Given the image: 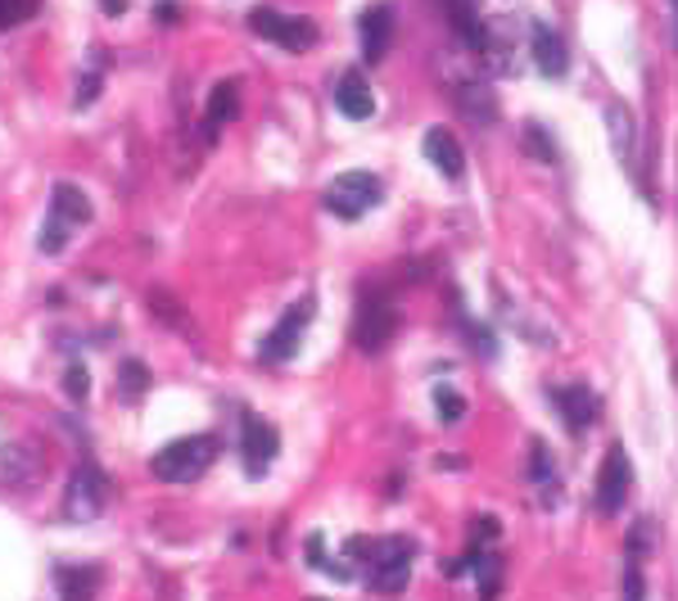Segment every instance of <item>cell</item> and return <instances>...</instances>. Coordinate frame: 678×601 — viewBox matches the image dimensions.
Segmentation results:
<instances>
[{
	"mask_svg": "<svg viewBox=\"0 0 678 601\" xmlns=\"http://www.w3.org/2000/svg\"><path fill=\"white\" fill-rule=\"evenodd\" d=\"M412 552L417 543L393 533V539H349L345 557H349V570H362L367 588L389 597V592H402L407 574H412Z\"/></svg>",
	"mask_w": 678,
	"mask_h": 601,
	"instance_id": "6da1fadb",
	"label": "cell"
},
{
	"mask_svg": "<svg viewBox=\"0 0 678 601\" xmlns=\"http://www.w3.org/2000/svg\"><path fill=\"white\" fill-rule=\"evenodd\" d=\"M218 452H222L218 434H186V439H172L168 448H159L150 457V471L163 484H195L218 461Z\"/></svg>",
	"mask_w": 678,
	"mask_h": 601,
	"instance_id": "7a4b0ae2",
	"label": "cell"
},
{
	"mask_svg": "<svg viewBox=\"0 0 678 601\" xmlns=\"http://www.w3.org/2000/svg\"><path fill=\"white\" fill-rule=\"evenodd\" d=\"M385 199V186H380V177L376 172H362V168H353V172H339L330 186H326V194H321V204H326V213H335V218H345V222H358V218H367L376 204Z\"/></svg>",
	"mask_w": 678,
	"mask_h": 601,
	"instance_id": "3957f363",
	"label": "cell"
},
{
	"mask_svg": "<svg viewBox=\"0 0 678 601\" xmlns=\"http://www.w3.org/2000/svg\"><path fill=\"white\" fill-rule=\"evenodd\" d=\"M393 330H398V308L389 294H380L376 286L362 290L358 299V317H353V344L362 353H385L389 340H393Z\"/></svg>",
	"mask_w": 678,
	"mask_h": 601,
	"instance_id": "277c9868",
	"label": "cell"
},
{
	"mask_svg": "<svg viewBox=\"0 0 678 601\" xmlns=\"http://www.w3.org/2000/svg\"><path fill=\"white\" fill-rule=\"evenodd\" d=\"M104 502H109V475L96 461H82L78 471L68 475V489H63V520L68 524H91V520H100Z\"/></svg>",
	"mask_w": 678,
	"mask_h": 601,
	"instance_id": "5b68a950",
	"label": "cell"
},
{
	"mask_svg": "<svg viewBox=\"0 0 678 601\" xmlns=\"http://www.w3.org/2000/svg\"><path fill=\"white\" fill-rule=\"evenodd\" d=\"M249 28L262 37V41H271V46H281V50H290V54H303V50H312L317 46V23H308V19H299V14H281V10H271V6H258V10H249Z\"/></svg>",
	"mask_w": 678,
	"mask_h": 601,
	"instance_id": "8992f818",
	"label": "cell"
},
{
	"mask_svg": "<svg viewBox=\"0 0 678 601\" xmlns=\"http://www.w3.org/2000/svg\"><path fill=\"white\" fill-rule=\"evenodd\" d=\"M312 312H317V299L312 294H303L286 317H281V325L271 330V335L262 340V349H258V358L267 362V367H277V362H290L295 353H299V340H303V330H308V321H312Z\"/></svg>",
	"mask_w": 678,
	"mask_h": 601,
	"instance_id": "52a82bcc",
	"label": "cell"
},
{
	"mask_svg": "<svg viewBox=\"0 0 678 601\" xmlns=\"http://www.w3.org/2000/svg\"><path fill=\"white\" fill-rule=\"evenodd\" d=\"M629 489H634V465H629V452L620 443L606 448V461L597 471V507L601 511H620L629 502Z\"/></svg>",
	"mask_w": 678,
	"mask_h": 601,
	"instance_id": "ba28073f",
	"label": "cell"
},
{
	"mask_svg": "<svg viewBox=\"0 0 678 601\" xmlns=\"http://www.w3.org/2000/svg\"><path fill=\"white\" fill-rule=\"evenodd\" d=\"M277 452H281V434L271 430L262 417H245L240 421V461H245V471L253 480L267 475V465L277 461Z\"/></svg>",
	"mask_w": 678,
	"mask_h": 601,
	"instance_id": "9c48e42d",
	"label": "cell"
},
{
	"mask_svg": "<svg viewBox=\"0 0 678 601\" xmlns=\"http://www.w3.org/2000/svg\"><path fill=\"white\" fill-rule=\"evenodd\" d=\"M529 59H534V69L542 73V78H566V69H570V50H566V41L557 37V28H548L542 19H529Z\"/></svg>",
	"mask_w": 678,
	"mask_h": 601,
	"instance_id": "30bf717a",
	"label": "cell"
},
{
	"mask_svg": "<svg viewBox=\"0 0 678 601\" xmlns=\"http://www.w3.org/2000/svg\"><path fill=\"white\" fill-rule=\"evenodd\" d=\"M0 475H6L10 489L32 493L46 480V452L37 443H10L6 457H0Z\"/></svg>",
	"mask_w": 678,
	"mask_h": 601,
	"instance_id": "8fae6325",
	"label": "cell"
},
{
	"mask_svg": "<svg viewBox=\"0 0 678 601\" xmlns=\"http://www.w3.org/2000/svg\"><path fill=\"white\" fill-rule=\"evenodd\" d=\"M236 113H240V82L227 78V82H218V87L209 91V104H203V122H199V141L213 146L222 131H227V122H236Z\"/></svg>",
	"mask_w": 678,
	"mask_h": 601,
	"instance_id": "7c38bea8",
	"label": "cell"
},
{
	"mask_svg": "<svg viewBox=\"0 0 678 601\" xmlns=\"http://www.w3.org/2000/svg\"><path fill=\"white\" fill-rule=\"evenodd\" d=\"M358 37H362V63H380L393 37V6H385V0L367 6L358 14Z\"/></svg>",
	"mask_w": 678,
	"mask_h": 601,
	"instance_id": "4fadbf2b",
	"label": "cell"
},
{
	"mask_svg": "<svg viewBox=\"0 0 678 601\" xmlns=\"http://www.w3.org/2000/svg\"><path fill=\"white\" fill-rule=\"evenodd\" d=\"M552 403H557L561 421H566L575 434H584V430L597 421V412H601V398H597L588 384H561V389H552Z\"/></svg>",
	"mask_w": 678,
	"mask_h": 601,
	"instance_id": "5bb4252c",
	"label": "cell"
},
{
	"mask_svg": "<svg viewBox=\"0 0 678 601\" xmlns=\"http://www.w3.org/2000/svg\"><path fill=\"white\" fill-rule=\"evenodd\" d=\"M50 218H59V222H68V227H87L91 218H96V209H91V194L82 190V186H73V181H54L50 186Z\"/></svg>",
	"mask_w": 678,
	"mask_h": 601,
	"instance_id": "9a60e30c",
	"label": "cell"
},
{
	"mask_svg": "<svg viewBox=\"0 0 678 601\" xmlns=\"http://www.w3.org/2000/svg\"><path fill=\"white\" fill-rule=\"evenodd\" d=\"M421 154L448 177V181H457L461 172H466V154H461V146H457V137L448 127H430L426 137H421Z\"/></svg>",
	"mask_w": 678,
	"mask_h": 601,
	"instance_id": "2e32d148",
	"label": "cell"
},
{
	"mask_svg": "<svg viewBox=\"0 0 678 601\" xmlns=\"http://www.w3.org/2000/svg\"><path fill=\"white\" fill-rule=\"evenodd\" d=\"M335 109L345 113V118H353V122H367V118L376 113V96H371V87H367V78H362L358 69H349L345 78H339V87H335Z\"/></svg>",
	"mask_w": 678,
	"mask_h": 601,
	"instance_id": "e0dca14e",
	"label": "cell"
},
{
	"mask_svg": "<svg viewBox=\"0 0 678 601\" xmlns=\"http://www.w3.org/2000/svg\"><path fill=\"white\" fill-rule=\"evenodd\" d=\"M59 601H96L100 592V570L96 565H59L54 570Z\"/></svg>",
	"mask_w": 678,
	"mask_h": 601,
	"instance_id": "ac0fdd59",
	"label": "cell"
},
{
	"mask_svg": "<svg viewBox=\"0 0 678 601\" xmlns=\"http://www.w3.org/2000/svg\"><path fill=\"white\" fill-rule=\"evenodd\" d=\"M435 6H439V10H443V19L452 23V32H461V41L475 50V41H480V32H485L480 0H435Z\"/></svg>",
	"mask_w": 678,
	"mask_h": 601,
	"instance_id": "d6986e66",
	"label": "cell"
},
{
	"mask_svg": "<svg viewBox=\"0 0 678 601\" xmlns=\"http://www.w3.org/2000/svg\"><path fill=\"white\" fill-rule=\"evenodd\" d=\"M529 480H534V489H542V502H557V471H552V452H548V443H529Z\"/></svg>",
	"mask_w": 678,
	"mask_h": 601,
	"instance_id": "ffe728a7",
	"label": "cell"
},
{
	"mask_svg": "<svg viewBox=\"0 0 678 601\" xmlns=\"http://www.w3.org/2000/svg\"><path fill=\"white\" fill-rule=\"evenodd\" d=\"M146 389H150V367L136 362V358H127L118 367V398H122V403H131V398H141Z\"/></svg>",
	"mask_w": 678,
	"mask_h": 601,
	"instance_id": "44dd1931",
	"label": "cell"
},
{
	"mask_svg": "<svg viewBox=\"0 0 678 601\" xmlns=\"http://www.w3.org/2000/svg\"><path fill=\"white\" fill-rule=\"evenodd\" d=\"M606 122H610V131H616V150H620V159H629V154H634V146H629V137H634V113H629V104H625V100H610V104H606Z\"/></svg>",
	"mask_w": 678,
	"mask_h": 601,
	"instance_id": "7402d4cb",
	"label": "cell"
},
{
	"mask_svg": "<svg viewBox=\"0 0 678 601\" xmlns=\"http://www.w3.org/2000/svg\"><path fill=\"white\" fill-rule=\"evenodd\" d=\"M104 63H109V54H96V63L82 73L78 96H73V109H91V104H96V96L104 91Z\"/></svg>",
	"mask_w": 678,
	"mask_h": 601,
	"instance_id": "603a6c76",
	"label": "cell"
},
{
	"mask_svg": "<svg viewBox=\"0 0 678 601\" xmlns=\"http://www.w3.org/2000/svg\"><path fill=\"white\" fill-rule=\"evenodd\" d=\"M435 408H439V421H443V425H461V417H466V398H461L452 384H435Z\"/></svg>",
	"mask_w": 678,
	"mask_h": 601,
	"instance_id": "cb8c5ba5",
	"label": "cell"
},
{
	"mask_svg": "<svg viewBox=\"0 0 678 601\" xmlns=\"http://www.w3.org/2000/svg\"><path fill=\"white\" fill-rule=\"evenodd\" d=\"M475 570H480V601H493L498 597V583H502V565L493 552H475Z\"/></svg>",
	"mask_w": 678,
	"mask_h": 601,
	"instance_id": "d4e9b609",
	"label": "cell"
},
{
	"mask_svg": "<svg viewBox=\"0 0 678 601\" xmlns=\"http://www.w3.org/2000/svg\"><path fill=\"white\" fill-rule=\"evenodd\" d=\"M37 14V0H0V32H14Z\"/></svg>",
	"mask_w": 678,
	"mask_h": 601,
	"instance_id": "484cf974",
	"label": "cell"
},
{
	"mask_svg": "<svg viewBox=\"0 0 678 601\" xmlns=\"http://www.w3.org/2000/svg\"><path fill=\"white\" fill-rule=\"evenodd\" d=\"M68 240H73V227L59 222V218H46V227H41V253H63Z\"/></svg>",
	"mask_w": 678,
	"mask_h": 601,
	"instance_id": "4316f807",
	"label": "cell"
},
{
	"mask_svg": "<svg viewBox=\"0 0 678 601\" xmlns=\"http://www.w3.org/2000/svg\"><path fill=\"white\" fill-rule=\"evenodd\" d=\"M525 150H529V154H538V163H557V146L548 141V131H542L538 122H529V127H525Z\"/></svg>",
	"mask_w": 678,
	"mask_h": 601,
	"instance_id": "83f0119b",
	"label": "cell"
},
{
	"mask_svg": "<svg viewBox=\"0 0 678 601\" xmlns=\"http://www.w3.org/2000/svg\"><path fill=\"white\" fill-rule=\"evenodd\" d=\"M651 543H656V524L642 515V520L629 529V561H642V557L651 552Z\"/></svg>",
	"mask_w": 678,
	"mask_h": 601,
	"instance_id": "f1b7e54d",
	"label": "cell"
},
{
	"mask_svg": "<svg viewBox=\"0 0 678 601\" xmlns=\"http://www.w3.org/2000/svg\"><path fill=\"white\" fill-rule=\"evenodd\" d=\"M63 389H68V398H73V403H82V398H87L91 380H87V367H82V362H68V371H63Z\"/></svg>",
	"mask_w": 678,
	"mask_h": 601,
	"instance_id": "f546056e",
	"label": "cell"
},
{
	"mask_svg": "<svg viewBox=\"0 0 678 601\" xmlns=\"http://www.w3.org/2000/svg\"><path fill=\"white\" fill-rule=\"evenodd\" d=\"M625 601H647V583H642V561L625 565Z\"/></svg>",
	"mask_w": 678,
	"mask_h": 601,
	"instance_id": "4dcf8cb0",
	"label": "cell"
},
{
	"mask_svg": "<svg viewBox=\"0 0 678 601\" xmlns=\"http://www.w3.org/2000/svg\"><path fill=\"white\" fill-rule=\"evenodd\" d=\"M177 19H181V10L168 6V0H163V6H154V23H159V28H168V23H177Z\"/></svg>",
	"mask_w": 678,
	"mask_h": 601,
	"instance_id": "1f68e13d",
	"label": "cell"
},
{
	"mask_svg": "<svg viewBox=\"0 0 678 601\" xmlns=\"http://www.w3.org/2000/svg\"><path fill=\"white\" fill-rule=\"evenodd\" d=\"M100 6H104L109 19H122V14H127V0H100Z\"/></svg>",
	"mask_w": 678,
	"mask_h": 601,
	"instance_id": "d6a6232c",
	"label": "cell"
},
{
	"mask_svg": "<svg viewBox=\"0 0 678 601\" xmlns=\"http://www.w3.org/2000/svg\"><path fill=\"white\" fill-rule=\"evenodd\" d=\"M674 380H678V362H674Z\"/></svg>",
	"mask_w": 678,
	"mask_h": 601,
	"instance_id": "836d02e7",
	"label": "cell"
},
{
	"mask_svg": "<svg viewBox=\"0 0 678 601\" xmlns=\"http://www.w3.org/2000/svg\"><path fill=\"white\" fill-rule=\"evenodd\" d=\"M674 6H678V0H674Z\"/></svg>",
	"mask_w": 678,
	"mask_h": 601,
	"instance_id": "e575fe53",
	"label": "cell"
}]
</instances>
